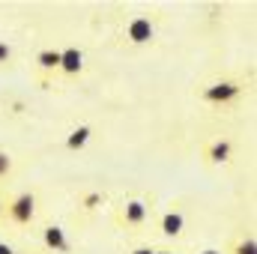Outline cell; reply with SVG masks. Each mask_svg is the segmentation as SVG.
Listing matches in <instances>:
<instances>
[{"mask_svg":"<svg viewBox=\"0 0 257 254\" xmlns=\"http://www.w3.org/2000/svg\"><path fill=\"white\" fill-rule=\"evenodd\" d=\"M150 218V206L144 203V200H126L123 206H120V215H117V221L120 224H126V227H141L144 221Z\"/></svg>","mask_w":257,"mask_h":254,"instance_id":"5","label":"cell"},{"mask_svg":"<svg viewBox=\"0 0 257 254\" xmlns=\"http://www.w3.org/2000/svg\"><path fill=\"white\" fill-rule=\"evenodd\" d=\"M57 72H63L66 78L81 75V72H84V51L75 48V45L63 48V51H60V69H57Z\"/></svg>","mask_w":257,"mask_h":254,"instance_id":"6","label":"cell"},{"mask_svg":"<svg viewBox=\"0 0 257 254\" xmlns=\"http://www.w3.org/2000/svg\"><path fill=\"white\" fill-rule=\"evenodd\" d=\"M90 138H93V126H75L69 135H66V150H84L87 144H90Z\"/></svg>","mask_w":257,"mask_h":254,"instance_id":"10","label":"cell"},{"mask_svg":"<svg viewBox=\"0 0 257 254\" xmlns=\"http://www.w3.org/2000/svg\"><path fill=\"white\" fill-rule=\"evenodd\" d=\"M36 69H39L42 75H54V72L60 69V51H57V48H42V51L36 54Z\"/></svg>","mask_w":257,"mask_h":254,"instance_id":"9","label":"cell"},{"mask_svg":"<svg viewBox=\"0 0 257 254\" xmlns=\"http://www.w3.org/2000/svg\"><path fill=\"white\" fill-rule=\"evenodd\" d=\"M128 254H153V248L150 245H138V248H132Z\"/></svg>","mask_w":257,"mask_h":254,"instance_id":"15","label":"cell"},{"mask_svg":"<svg viewBox=\"0 0 257 254\" xmlns=\"http://www.w3.org/2000/svg\"><path fill=\"white\" fill-rule=\"evenodd\" d=\"M6 218L12 224H30L36 218V194L33 191H18L15 197H9L6 203Z\"/></svg>","mask_w":257,"mask_h":254,"instance_id":"2","label":"cell"},{"mask_svg":"<svg viewBox=\"0 0 257 254\" xmlns=\"http://www.w3.org/2000/svg\"><path fill=\"white\" fill-rule=\"evenodd\" d=\"M242 96V84L233 81V78H221V81H212L200 90V102L212 105V108H224V105H233L236 99Z\"/></svg>","mask_w":257,"mask_h":254,"instance_id":"1","label":"cell"},{"mask_svg":"<svg viewBox=\"0 0 257 254\" xmlns=\"http://www.w3.org/2000/svg\"><path fill=\"white\" fill-rule=\"evenodd\" d=\"M105 191H81V197H78V206L84 209V212H96L99 206H105Z\"/></svg>","mask_w":257,"mask_h":254,"instance_id":"11","label":"cell"},{"mask_svg":"<svg viewBox=\"0 0 257 254\" xmlns=\"http://www.w3.org/2000/svg\"><path fill=\"white\" fill-rule=\"evenodd\" d=\"M153 254H174L171 248H153Z\"/></svg>","mask_w":257,"mask_h":254,"instance_id":"18","label":"cell"},{"mask_svg":"<svg viewBox=\"0 0 257 254\" xmlns=\"http://www.w3.org/2000/svg\"><path fill=\"white\" fill-rule=\"evenodd\" d=\"M126 39L132 42V45H150V42L156 39V24H153L147 15H135V18H128Z\"/></svg>","mask_w":257,"mask_h":254,"instance_id":"4","label":"cell"},{"mask_svg":"<svg viewBox=\"0 0 257 254\" xmlns=\"http://www.w3.org/2000/svg\"><path fill=\"white\" fill-rule=\"evenodd\" d=\"M230 254H257V242H254V236H242L236 245H233V251Z\"/></svg>","mask_w":257,"mask_h":254,"instance_id":"12","label":"cell"},{"mask_svg":"<svg viewBox=\"0 0 257 254\" xmlns=\"http://www.w3.org/2000/svg\"><path fill=\"white\" fill-rule=\"evenodd\" d=\"M0 254H18L12 245H6V242H0Z\"/></svg>","mask_w":257,"mask_h":254,"instance_id":"16","label":"cell"},{"mask_svg":"<svg viewBox=\"0 0 257 254\" xmlns=\"http://www.w3.org/2000/svg\"><path fill=\"white\" fill-rule=\"evenodd\" d=\"M197 254H224L221 248H203V251H197Z\"/></svg>","mask_w":257,"mask_h":254,"instance_id":"17","label":"cell"},{"mask_svg":"<svg viewBox=\"0 0 257 254\" xmlns=\"http://www.w3.org/2000/svg\"><path fill=\"white\" fill-rule=\"evenodd\" d=\"M12 57H15V51H12V45H6V42L0 39V66L12 63Z\"/></svg>","mask_w":257,"mask_h":254,"instance_id":"14","label":"cell"},{"mask_svg":"<svg viewBox=\"0 0 257 254\" xmlns=\"http://www.w3.org/2000/svg\"><path fill=\"white\" fill-rule=\"evenodd\" d=\"M42 242H45L48 251H57V254L72 251V245H69V239H66V230L60 224H48V227L42 230Z\"/></svg>","mask_w":257,"mask_h":254,"instance_id":"7","label":"cell"},{"mask_svg":"<svg viewBox=\"0 0 257 254\" xmlns=\"http://www.w3.org/2000/svg\"><path fill=\"white\" fill-rule=\"evenodd\" d=\"M200 156H203L206 165H227L233 159V141L230 138H212V141L203 144Z\"/></svg>","mask_w":257,"mask_h":254,"instance_id":"3","label":"cell"},{"mask_svg":"<svg viewBox=\"0 0 257 254\" xmlns=\"http://www.w3.org/2000/svg\"><path fill=\"white\" fill-rule=\"evenodd\" d=\"M12 174V156L6 150H0V180H6Z\"/></svg>","mask_w":257,"mask_h":254,"instance_id":"13","label":"cell"},{"mask_svg":"<svg viewBox=\"0 0 257 254\" xmlns=\"http://www.w3.org/2000/svg\"><path fill=\"white\" fill-rule=\"evenodd\" d=\"M159 227H162V233H165L168 239H177V236H183V227H186V218H183V212H177V209H168V212L162 215V221H159Z\"/></svg>","mask_w":257,"mask_h":254,"instance_id":"8","label":"cell"}]
</instances>
